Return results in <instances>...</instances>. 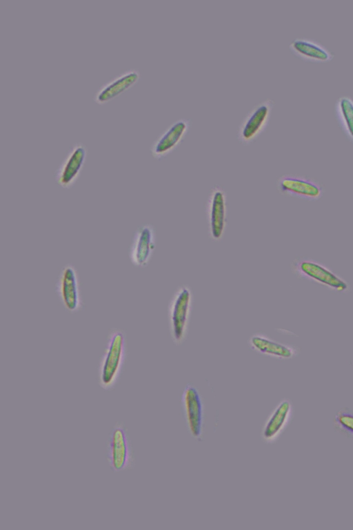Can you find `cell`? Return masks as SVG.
I'll return each instance as SVG.
<instances>
[{"mask_svg": "<svg viewBox=\"0 0 353 530\" xmlns=\"http://www.w3.org/2000/svg\"><path fill=\"white\" fill-rule=\"evenodd\" d=\"M127 350L125 333L118 328L112 330L98 367V383L103 389L111 391L117 385L125 363Z\"/></svg>", "mask_w": 353, "mask_h": 530, "instance_id": "1", "label": "cell"}, {"mask_svg": "<svg viewBox=\"0 0 353 530\" xmlns=\"http://www.w3.org/2000/svg\"><path fill=\"white\" fill-rule=\"evenodd\" d=\"M192 304V293L185 285L180 286L168 306V323L173 342L181 344L185 339Z\"/></svg>", "mask_w": 353, "mask_h": 530, "instance_id": "2", "label": "cell"}, {"mask_svg": "<svg viewBox=\"0 0 353 530\" xmlns=\"http://www.w3.org/2000/svg\"><path fill=\"white\" fill-rule=\"evenodd\" d=\"M107 460L114 472L130 469L135 464L128 430L122 422L116 423L111 429L107 445Z\"/></svg>", "mask_w": 353, "mask_h": 530, "instance_id": "3", "label": "cell"}, {"mask_svg": "<svg viewBox=\"0 0 353 530\" xmlns=\"http://www.w3.org/2000/svg\"><path fill=\"white\" fill-rule=\"evenodd\" d=\"M274 102L266 99L255 105L241 121L237 132L239 141L249 144L254 141L266 128L270 118Z\"/></svg>", "mask_w": 353, "mask_h": 530, "instance_id": "4", "label": "cell"}, {"mask_svg": "<svg viewBox=\"0 0 353 530\" xmlns=\"http://www.w3.org/2000/svg\"><path fill=\"white\" fill-rule=\"evenodd\" d=\"M181 406L186 426L192 438L201 440L204 428V405L195 386L187 384L181 395Z\"/></svg>", "mask_w": 353, "mask_h": 530, "instance_id": "5", "label": "cell"}, {"mask_svg": "<svg viewBox=\"0 0 353 530\" xmlns=\"http://www.w3.org/2000/svg\"><path fill=\"white\" fill-rule=\"evenodd\" d=\"M293 272L299 277L308 279L332 290L343 292L348 284L325 266L310 259H299L292 264Z\"/></svg>", "mask_w": 353, "mask_h": 530, "instance_id": "6", "label": "cell"}, {"mask_svg": "<svg viewBox=\"0 0 353 530\" xmlns=\"http://www.w3.org/2000/svg\"><path fill=\"white\" fill-rule=\"evenodd\" d=\"M56 287L60 302L66 311L76 313L82 308L79 275L72 264H68L62 268Z\"/></svg>", "mask_w": 353, "mask_h": 530, "instance_id": "7", "label": "cell"}, {"mask_svg": "<svg viewBox=\"0 0 353 530\" xmlns=\"http://www.w3.org/2000/svg\"><path fill=\"white\" fill-rule=\"evenodd\" d=\"M88 150L83 143H76L58 168L55 179L63 188H70L77 182L85 165Z\"/></svg>", "mask_w": 353, "mask_h": 530, "instance_id": "8", "label": "cell"}, {"mask_svg": "<svg viewBox=\"0 0 353 530\" xmlns=\"http://www.w3.org/2000/svg\"><path fill=\"white\" fill-rule=\"evenodd\" d=\"M206 215L210 237L215 241L220 240L227 224V202L225 193L219 186H214L210 192Z\"/></svg>", "mask_w": 353, "mask_h": 530, "instance_id": "9", "label": "cell"}, {"mask_svg": "<svg viewBox=\"0 0 353 530\" xmlns=\"http://www.w3.org/2000/svg\"><path fill=\"white\" fill-rule=\"evenodd\" d=\"M156 247L155 230L151 224H145L136 230L129 249L131 263L139 268L149 264Z\"/></svg>", "mask_w": 353, "mask_h": 530, "instance_id": "10", "label": "cell"}, {"mask_svg": "<svg viewBox=\"0 0 353 530\" xmlns=\"http://www.w3.org/2000/svg\"><path fill=\"white\" fill-rule=\"evenodd\" d=\"M293 415V405L283 399L272 409L261 429V436L266 444L276 442L288 426Z\"/></svg>", "mask_w": 353, "mask_h": 530, "instance_id": "11", "label": "cell"}, {"mask_svg": "<svg viewBox=\"0 0 353 530\" xmlns=\"http://www.w3.org/2000/svg\"><path fill=\"white\" fill-rule=\"evenodd\" d=\"M190 124V120L181 118L168 126L151 146L153 157L160 159L176 148L187 134Z\"/></svg>", "mask_w": 353, "mask_h": 530, "instance_id": "12", "label": "cell"}, {"mask_svg": "<svg viewBox=\"0 0 353 530\" xmlns=\"http://www.w3.org/2000/svg\"><path fill=\"white\" fill-rule=\"evenodd\" d=\"M277 188L283 195L309 200L318 199L323 193V188L317 182L293 175L281 176L277 181Z\"/></svg>", "mask_w": 353, "mask_h": 530, "instance_id": "13", "label": "cell"}, {"mask_svg": "<svg viewBox=\"0 0 353 530\" xmlns=\"http://www.w3.org/2000/svg\"><path fill=\"white\" fill-rule=\"evenodd\" d=\"M139 77L138 70H127L103 84L94 93L93 99L99 104H105L134 85Z\"/></svg>", "mask_w": 353, "mask_h": 530, "instance_id": "14", "label": "cell"}, {"mask_svg": "<svg viewBox=\"0 0 353 530\" xmlns=\"http://www.w3.org/2000/svg\"><path fill=\"white\" fill-rule=\"evenodd\" d=\"M290 50L298 58L307 62L326 63L334 54L321 43L305 37L293 39L289 44Z\"/></svg>", "mask_w": 353, "mask_h": 530, "instance_id": "15", "label": "cell"}, {"mask_svg": "<svg viewBox=\"0 0 353 530\" xmlns=\"http://www.w3.org/2000/svg\"><path fill=\"white\" fill-rule=\"evenodd\" d=\"M250 348L264 355L287 360L294 357L296 350L289 345L275 341L262 334H254L249 339Z\"/></svg>", "mask_w": 353, "mask_h": 530, "instance_id": "16", "label": "cell"}, {"mask_svg": "<svg viewBox=\"0 0 353 530\" xmlns=\"http://www.w3.org/2000/svg\"><path fill=\"white\" fill-rule=\"evenodd\" d=\"M334 112L342 130L353 141V99L347 95L338 97L334 104Z\"/></svg>", "mask_w": 353, "mask_h": 530, "instance_id": "17", "label": "cell"}, {"mask_svg": "<svg viewBox=\"0 0 353 530\" xmlns=\"http://www.w3.org/2000/svg\"><path fill=\"white\" fill-rule=\"evenodd\" d=\"M333 425L338 431L353 439V413L350 410L339 411L334 417Z\"/></svg>", "mask_w": 353, "mask_h": 530, "instance_id": "18", "label": "cell"}]
</instances>
